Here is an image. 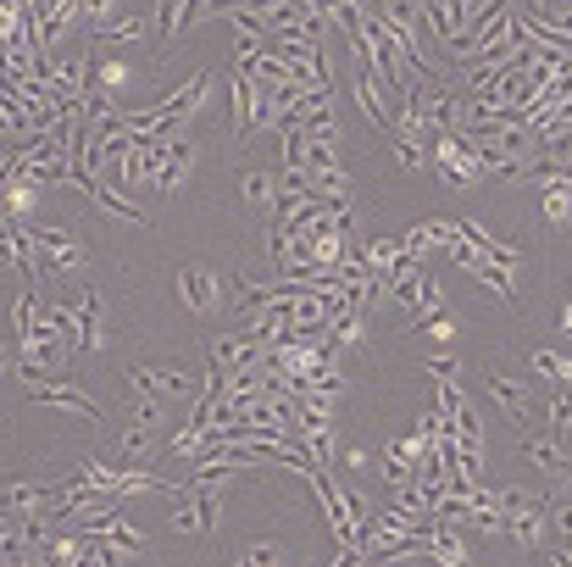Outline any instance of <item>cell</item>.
<instances>
[{
  "instance_id": "1",
  "label": "cell",
  "mask_w": 572,
  "mask_h": 567,
  "mask_svg": "<svg viewBox=\"0 0 572 567\" xmlns=\"http://www.w3.org/2000/svg\"><path fill=\"white\" fill-rule=\"evenodd\" d=\"M428 168H433L450 190H472V184L483 179V173H478V151H472V140L456 134V129L428 140Z\"/></svg>"
},
{
  "instance_id": "2",
  "label": "cell",
  "mask_w": 572,
  "mask_h": 567,
  "mask_svg": "<svg viewBox=\"0 0 572 567\" xmlns=\"http://www.w3.org/2000/svg\"><path fill=\"white\" fill-rule=\"evenodd\" d=\"M18 378H23V389H29L40 406L73 412V417H84V423H101V417H106V406H101L95 395H84V389H73V384H62V378H51V373H23V367H18Z\"/></svg>"
},
{
  "instance_id": "3",
  "label": "cell",
  "mask_w": 572,
  "mask_h": 567,
  "mask_svg": "<svg viewBox=\"0 0 572 567\" xmlns=\"http://www.w3.org/2000/svg\"><path fill=\"white\" fill-rule=\"evenodd\" d=\"M34 240H40V273H45V279H68V273H84V267H90V251H84L68 229L34 223Z\"/></svg>"
},
{
  "instance_id": "4",
  "label": "cell",
  "mask_w": 572,
  "mask_h": 567,
  "mask_svg": "<svg viewBox=\"0 0 572 567\" xmlns=\"http://www.w3.org/2000/svg\"><path fill=\"white\" fill-rule=\"evenodd\" d=\"M129 389L134 395H156V401H195L201 378L190 367H151V362H140V367H129Z\"/></svg>"
},
{
  "instance_id": "5",
  "label": "cell",
  "mask_w": 572,
  "mask_h": 567,
  "mask_svg": "<svg viewBox=\"0 0 572 567\" xmlns=\"http://www.w3.org/2000/svg\"><path fill=\"white\" fill-rule=\"evenodd\" d=\"M173 290H178V301H184V306H190L201 323H212V317L223 312V279H217L206 262H190V267H178Z\"/></svg>"
},
{
  "instance_id": "6",
  "label": "cell",
  "mask_w": 572,
  "mask_h": 567,
  "mask_svg": "<svg viewBox=\"0 0 572 567\" xmlns=\"http://www.w3.org/2000/svg\"><path fill=\"white\" fill-rule=\"evenodd\" d=\"M517 456L550 478V500H555L561 489H572V456L561 450V439H555V434H522Z\"/></svg>"
},
{
  "instance_id": "7",
  "label": "cell",
  "mask_w": 572,
  "mask_h": 567,
  "mask_svg": "<svg viewBox=\"0 0 572 567\" xmlns=\"http://www.w3.org/2000/svg\"><path fill=\"white\" fill-rule=\"evenodd\" d=\"M262 340L251 334V328H217L212 340H206V362H217V367H251V362H262Z\"/></svg>"
},
{
  "instance_id": "8",
  "label": "cell",
  "mask_w": 572,
  "mask_h": 567,
  "mask_svg": "<svg viewBox=\"0 0 572 567\" xmlns=\"http://www.w3.org/2000/svg\"><path fill=\"white\" fill-rule=\"evenodd\" d=\"M350 95H356L361 118H367V123H372L378 134H389V107H384V101H389V90L378 84V73H372L367 62H361V68L350 73Z\"/></svg>"
},
{
  "instance_id": "9",
  "label": "cell",
  "mask_w": 572,
  "mask_h": 567,
  "mask_svg": "<svg viewBox=\"0 0 572 567\" xmlns=\"http://www.w3.org/2000/svg\"><path fill=\"white\" fill-rule=\"evenodd\" d=\"M483 389H489V401L528 434V412H533V395H528V384H517L511 373H483Z\"/></svg>"
},
{
  "instance_id": "10",
  "label": "cell",
  "mask_w": 572,
  "mask_h": 567,
  "mask_svg": "<svg viewBox=\"0 0 572 567\" xmlns=\"http://www.w3.org/2000/svg\"><path fill=\"white\" fill-rule=\"evenodd\" d=\"M118 450H123L129 467H151V456L167 450V428H156V423H129V428L118 434Z\"/></svg>"
},
{
  "instance_id": "11",
  "label": "cell",
  "mask_w": 572,
  "mask_h": 567,
  "mask_svg": "<svg viewBox=\"0 0 572 567\" xmlns=\"http://www.w3.org/2000/svg\"><path fill=\"white\" fill-rule=\"evenodd\" d=\"M84 195H90V201H95V212H106L112 223H129V229H145V223H151V217H145L123 190H112L106 179H90V184H84Z\"/></svg>"
},
{
  "instance_id": "12",
  "label": "cell",
  "mask_w": 572,
  "mask_h": 567,
  "mask_svg": "<svg viewBox=\"0 0 572 567\" xmlns=\"http://www.w3.org/2000/svg\"><path fill=\"white\" fill-rule=\"evenodd\" d=\"M505 534L517 539V545H528V550H539L544 545V534H550V495H539L528 512H517V517H505Z\"/></svg>"
},
{
  "instance_id": "13",
  "label": "cell",
  "mask_w": 572,
  "mask_h": 567,
  "mask_svg": "<svg viewBox=\"0 0 572 567\" xmlns=\"http://www.w3.org/2000/svg\"><path fill=\"white\" fill-rule=\"evenodd\" d=\"M239 195H245L251 212H278V173L245 168V173H239Z\"/></svg>"
},
{
  "instance_id": "14",
  "label": "cell",
  "mask_w": 572,
  "mask_h": 567,
  "mask_svg": "<svg viewBox=\"0 0 572 567\" xmlns=\"http://www.w3.org/2000/svg\"><path fill=\"white\" fill-rule=\"evenodd\" d=\"M45 495H51V484L18 478V484H7V489H0V512H7V517H34V512L45 506Z\"/></svg>"
},
{
  "instance_id": "15",
  "label": "cell",
  "mask_w": 572,
  "mask_h": 567,
  "mask_svg": "<svg viewBox=\"0 0 572 567\" xmlns=\"http://www.w3.org/2000/svg\"><path fill=\"white\" fill-rule=\"evenodd\" d=\"M79 328H84V356L106 345V295H101V290H84V301H79Z\"/></svg>"
},
{
  "instance_id": "16",
  "label": "cell",
  "mask_w": 572,
  "mask_h": 567,
  "mask_svg": "<svg viewBox=\"0 0 572 567\" xmlns=\"http://www.w3.org/2000/svg\"><path fill=\"white\" fill-rule=\"evenodd\" d=\"M90 539H106V545H118L123 556H145V528L140 523H129V517H112V523H101V528H84Z\"/></svg>"
},
{
  "instance_id": "17",
  "label": "cell",
  "mask_w": 572,
  "mask_h": 567,
  "mask_svg": "<svg viewBox=\"0 0 572 567\" xmlns=\"http://www.w3.org/2000/svg\"><path fill=\"white\" fill-rule=\"evenodd\" d=\"M228 90H234V129H239V140H251V129H256V84H251V73H228Z\"/></svg>"
},
{
  "instance_id": "18",
  "label": "cell",
  "mask_w": 572,
  "mask_h": 567,
  "mask_svg": "<svg viewBox=\"0 0 572 567\" xmlns=\"http://www.w3.org/2000/svg\"><path fill=\"white\" fill-rule=\"evenodd\" d=\"M428 556H433L439 567H467L461 528H456V523H433V534H428Z\"/></svg>"
},
{
  "instance_id": "19",
  "label": "cell",
  "mask_w": 572,
  "mask_h": 567,
  "mask_svg": "<svg viewBox=\"0 0 572 567\" xmlns=\"http://www.w3.org/2000/svg\"><path fill=\"white\" fill-rule=\"evenodd\" d=\"M178 18H184V0H156V12H151V34H156V45H162V51L178 40Z\"/></svg>"
},
{
  "instance_id": "20",
  "label": "cell",
  "mask_w": 572,
  "mask_h": 567,
  "mask_svg": "<svg viewBox=\"0 0 572 567\" xmlns=\"http://www.w3.org/2000/svg\"><path fill=\"white\" fill-rule=\"evenodd\" d=\"M29 550V534H23V517H7L0 512V567H18V556Z\"/></svg>"
},
{
  "instance_id": "21",
  "label": "cell",
  "mask_w": 572,
  "mask_h": 567,
  "mask_svg": "<svg viewBox=\"0 0 572 567\" xmlns=\"http://www.w3.org/2000/svg\"><path fill=\"white\" fill-rule=\"evenodd\" d=\"M544 195V223L550 229H566L572 223V184H550V190H539Z\"/></svg>"
},
{
  "instance_id": "22",
  "label": "cell",
  "mask_w": 572,
  "mask_h": 567,
  "mask_svg": "<svg viewBox=\"0 0 572 567\" xmlns=\"http://www.w3.org/2000/svg\"><path fill=\"white\" fill-rule=\"evenodd\" d=\"M145 34H151V18H118V23L101 29L95 40H101V45H134V40H145Z\"/></svg>"
},
{
  "instance_id": "23",
  "label": "cell",
  "mask_w": 572,
  "mask_h": 567,
  "mask_svg": "<svg viewBox=\"0 0 572 567\" xmlns=\"http://www.w3.org/2000/svg\"><path fill=\"white\" fill-rule=\"evenodd\" d=\"M522 12H528V18H539V23L572 29V0H522Z\"/></svg>"
},
{
  "instance_id": "24",
  "label": "cell",
  "mask_w": 572,
  "mask_h": 567,
  "mask_svg": "<svg viewBox=\"0 0 572 567\" xmlns=\"http://www.w3.org/2000/svg\"><path fill=\"white\" fill-rule=\"evenodd\" d=\"M511 273H517V267H500V262H489V256H483V273H478V284H489L500 301H517V279H511Z\"/></svg>"
},
{
  "instance_id": "25",
  "label": "cell",
  "mask_w": 572,
  "mask_h": 567,
  "mask_svg": "<svg viewBox=\"0 0 572 567\" xmlns=\"http://www.w3.org/2000/svg\"><path fill=\"white\" fill-rule=\"evenodd\" d=\"M79 7H84V23L101 34V29H112L118 18H123V0H79Z\"/></svg>"
},
{
  "instance_id": "26",
  "label": "cell",
  "mask_w": 572,
  "mask_h": 567,
  "mask_svg": "<svg viewBox=\"0 0 572 567\" xmlns=\"http://www.w3.org/2000/svg\"><path fill=\"white\" fill-rule=\"evenodd\" d=\"M129 423H156V428H167V401L134 395V401H129Z\"/></svg>"
},
{
  "instance_id": "27",
  "label": "cell",
  "mask_w": 572,
  "mask_h": 567,
  "mask_svg": "<svg viewBox=\"0 0 572 567\" xmlns=\"http://www.w3.org/2000/svg\"><path fill=\"white\" fill-rule=\"evenodd\" d=\"M395 162H400L406 173H428V145H422V140H400V134H395Z\"/></svg>"
},
{
  "instance_id": "28",
  "label": "cell",
  "mask_w": 572,
  "mask_h": 567,
  "mask_svg": "<svg viewBox=\"0 0 572 567\" xmlns=\"http://www.w3.org/2000/svg\"><path fill=\"white\" fill-rule=\"evenodd\" d=\"M34 317H40V295H34V290H23V295H18V306H12V328H18V334H29V328H34Z\"/></svg>"
},
{
  "instance_id": "29",
  "label": "cell",
  "mask_w": 572,
  "mask_h": 567,
  "mask_svg": "<svg viewBox=\"0 0 572 567\" xmlns=\"http://www.w3.org/2000/svg\"><path fill=\"white\" fill-rule=\"evenodd\" d=\"M550 434H555V439L572 434V395H555V401H550Z\"/></svg>"
},
{
  "instance_id": "30",
  "label": "cell",
  "mask_w": 572,
  "mask_h": 567,
  "mask_svg": "<svg viewBox=\"0 0 572 567\" xmlns=\"http://www.w3.org/2000/svg\"><path fill=\"white\" fill-rule=\"evenodd\" d=\"M533 500H539V495H533V489H522V484H511V489H500V512H505V517H517V512H528Z\"/></svg>"
},
{
  "instance_id": "31",
  "label": "cell",
  "mask_w": 572,
  "mask_h": 567,
  "mask_svg": "<svg viewBox=\"0 0 572 567\" xmlns=\"http://www.w3.org/2000/svg\"><path fill=\"white\" fill-rule=\"evenodd\" d=\"M212 18V0H184V18H178V40L190 34V29H201Z\"/></svg>"
},
{
  "instance_id": "32",
  "label": "cell",
  "mask_w": 572,
  "mask_h": 567,
  "mask_svg": "<svg viewBox=\"0 0 572 567\" xmlns=\"http://www.w3.org/2000/svg\"><path fill=\"white\" fill-rule=\"evenodd\" d=\"M422 373H428L433 384H450V378H456V356H428V362H422Z\"/></svg>"
},
{
  "instance_id": "33",
  "label": "cell",
  "mask_w": 572,
  "mask_h": 567,
  "mask_svg": "<svg viewBox=\"0 0 572 567\" xmlns=\"http://www.w3.org/2000/svg\"><path fill=\"white\" fill-rule=\"evenodd\" d=\"M18 567H57V561H51V545H29V550L18 556Z\"/></svg>"
},
{
  "instance_id": "34",
  "label": "cell",
  "mask_w": 572,
  "mask_h": 567,
  "mask_svg": "<svg viewBox=\"0 0 572 567\" xmlns=\"http://www.w3.org/2000/svg\"><path fill=\"white\" fill-rule=\"evenodd\" d=\"M539 567H572V556H566V550H544Z\"/></svg>"
},
{
  "instance_id": "35",
  "label": "cell",
  "mask_w": 572,
  "mask_h": 567,
  "mask_svg": "<svg viewBox=\"0 0 572 567\" xmlns=\"http://www.w3.org/2000/svg\"><path fill=\"white\" fill-rule=\"evenodd\" d=\"M345 467H350V473H356V467H367V450H361V445H350V450H345Z\"/></svg>"
},
{
  "instance_id": "36",
  "label": "cell",
  "mask_w": 572,
  "mask_h": 567,
  "mask_svg": "<svg viewBox=\"0 0 572 567\" xmlns=\"http://www.w3.org/2000/svg\"><path fill=\"white\" fill-rule=\"evenodd\" d=\"M456 7H461V12H478V7H483V0H456Z\"/></svg>"
}]
</instances>
